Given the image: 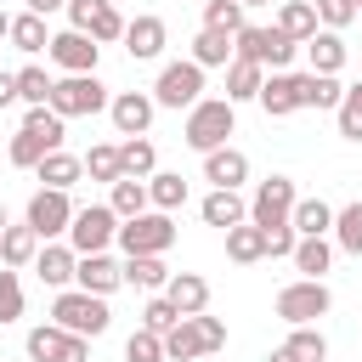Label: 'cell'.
Wrapping results in <instances>:
<instances>
[{
	"label": "cell",
	"mask_w": 362,
	"mask_h": 362,
	"mask_svg": "<svg viewBox=\"0 0 362 362\" xmlns=\"http://www.w3.org/2000/svg\"><path fill=\"white\" fill-rule=\"evenodd\" d=\"M175 322H181V311H175V305H170L164 294H153V300L141 305V328H147V334H158V339H164V334H170Z\"/></svg>",
	"instance_id": "7bdbcfd3"
},
{
	"label": "cell",
	"mask_w": 362,
	"mask_h": 362,
	"mask_svg": "<svg viewBox=\"0 0 362 362\" xmlns=\"http://www.w3.org/2000/svg\"><path fill=\"white\" fill-rule=\"evenodd\" d=\"M34 255H40V238H34L28 226H0V266H6V272L34 266Z\"/></svg>",
	"instance_id": "484cf974"
},
{
	"label": "cell",
	"mask_w": 362,
	"mask_h": 362,
	"mask_svg": "<svg viewBox=\"0 0 362 362\" xmlns=\"http://www.w3.org/2000/svg\"><path fill=\"white\" fill-rule=\"evenodd\" d=\"M334 119H339V136H345V141H362V79H356V85H345V96H339Z\"/></svg>",
	"instance_id": "ab89813d"
},
{
	"label": "cell",
	"mask_w": 362,
	"mask_h": 362,
	"mask_svg": "<svg viewBox=\"0 0 362 362\" xmlns=\"http://www.w3.org/2000/svg\"><path fill=\"white\" fill-rule=\"evenodd\" d=\"M351 6H356V11H362V0H351Z\"/></svg>",
	"instance_id": "680465c9"
},
{
	"label": "cell",
	"mask_w": 362,
	"mask_h": 362,
	"mask_svg": "<svg viewBox=\"0 0 362 362\" xmlns=\"http://www.w3.org/2000/svg\"><path fill=\"white\" fill-rule=\"evenodd\" d=\"M238 6H272V0H238Z\"/></svg>",
	"instance_id": "9f6ffc18"
},
{
	"label": "cell",
	"mask_w": 362,
	"mask_h": 362,
	"mask_svg": "<svg viewBox=\"0 0 362 362\" xmlns=\"http://www.w3.org/2000/svg\"><path fill=\"white\" fill-rule=\"evenodd\" d=\"M68 28L90 34L96 45L124 40V17H119V6H113V0H68Z\"/></svg>",
	"instance_id": "9c48e42d"
},
{
	"label": "cell",
	"mask_w": 362,
	"mask_h": 362,
	"mask_svg": "<svg viewBox=\"0 0 362 362\" xmlns=\"http://www.w3.org/2000/svg\"><path fill=\"white\" fill-rule=\"evenodd\" d=\"M294 90H300V107H339V96H345V85L334 79V74H294Z\"/></svg>",
	"instance_id": "603a6c76"
},
{
	"label": "cell",
	"mask_w": 362,
	"mask_h": 362,
	"mask_svg": "<svg viewBox=\"0 0 362 362\" xmlns=\"http://www.w3.org/2000/svg\"><path fill=\"white\" fill-rule=\"evenodd\" d=\"M204 181L238 192V187L249 181V153H238V147H215V153H204Z\"/></svg>",
	"instance_id": "2e32d148"
},
{
	"label": "cell",
	"mask_w": 362,
	"mask_h": 362,
	"mask_svg": "<svg viewBox=\"0 0 362 362\" xmlns=\"http://www.w3.org/2000/svg\"><path fill=\"white\" fill-rule=\"evenodd\" d=\"M23 317V283L17 272H0V322H17Z\"/></svg>",
	"instance_id": "7dc6e473"
},
{
	"label": "cell",
	"mask_w": 362,
	"mask_h": 362,
	"mask_svg": "<svg viewBox=\"0 0 362 362\" xmlns=\"http://www.w3.org/2000/svg\"><path fill=\"white\" fill-rule=\"evenodd\" d=\"M79 164H85V175H90V181H107V187L119 181V147H113V141H102V147H90V153H85Z\"/></svg>",
	"instance_id": "b9f144b4"
},
{
	"label": "cell",
	"mask_w": 362,
	"mask_h": 362,
	"mask_svg": "<svg viewBox=\"0 0 362 362\" xmlns=\"http://www.w3.org/2000/svg\"><path fill=\"white\" fill-rule=\"evenodd\" d=\"M107 209H113L119 221H136V215H147V181H130V175H119V181H113V192H107Z\"/></svg>",
	"instance_id": "836d02e7"
},
{
	"label": "cell",
	"mask_w": 362,
	"mask_h": 362,
	"mask_svg": "<svg viewBox=\"0 0 362 362\" xmlns=\"http://www.w3.org/2000/svg\"><path fill=\"white\" fill-rule=\"evenodd\" d=\"M187 57H192L198 68H226V62H232V34H221V28H198Z\"/></svg>",
	"instance_id": "4dcf8cb0"
},
{
	"label": "cell",
	"mask_w": 362,
	"mask_h": 362,
	"mask_svg": "<svg viewBox=\"0 0 362 362\" xmlns=\"http://www.w3.org/2000/svg\"><path fill=\"white\" fill-rule=\"evenodd\" d=\"M164 300H170L181 317H198V311H209V283H204L198 272H170Z\"/></svg>",
	"instance_id": "e0dca14e"
},
{
	"label": "cell",
	"mask_w": 362,
	"mask_h": 362,
	"mask_svg": "<svg viewBox=\"0 0 362 362\" xmlns=\"http://www.w3.org/2000/svg\"><path fill=\"white\" fill-rule=\"evenodd\" d=\"M334 243L345 255H362V198H351L345 209H334Z\"/></svg>",
	"instance_id": "74e56055"
},
{
	"label": "cell",
	"mask_w": 362,
	"mask_h": 362,
	"mask_svg": "<svg viewBox=\"0 0 362 362\" xmlns=\"http://www.w3.org/2000/svg\"><path fill=\"white\" fill-rule=\"evenodd\" d=\"M192 322H198V334H204V356H209V351H221V345H226V322H221V317H204V311H198V317H192Z\"/></svg>",
	"instance_id": "f907efd6"
},
{
	"label": "cell",
	"mask_w": 362,
	"mask_h": 362,
	"mask_svg": "<svg viewBox=\"0 0 362 362\" xmlns=\"http://www.w3.org/2000/svg\"><path fill=\"white\" fill-rule=\"evenodd\" d=\"M51 62L62 68V74H96V57H102V45L90 40V34H79V28H62V34H51Z\"/></svg>",
	"instance_id": "7c38bea8"
},
{
	"label": "cell",
	"mask_w": 362,
	"mask_h": 362,
	"mask_svg": "<svg viewBox=\"0 0 362 362\" xmlns=\"http://www.w3.org/2000/svg\"><path fill=\"white\" fill-rule=\"evenodd\" d=\"M147 204L164 209V215L181 209V204H187V181H181L175 170H153V175H147Z\"/></svg>",
	"instance_id": "d6a6232c"
},
{
	"label": "cell",
	"mask_w": 362,
	"mask_h": 362,
	"mask_svg": "<svg viewBox=\"0 0 362 362\" xmlns=\"http://www.w3.org/2000/svg\"><path fill=\"white\" fill-rule=\"evenodd\" d=\"M74 266H79V255H74L68 243H40V255H34V272H40V283H51V288H68V283H74Z\"/></svg>",
	"instance_id": "ac0fdd59"
},
{
	"label": "cell",
	"mask_w": 362,
	"mask_h": 362,
	"mask_svg": "<svg viewBox=\"0 0 362 362\" xmlns=\"http://www.w3.org/2000/svg\"><path fill=\"white\" fill-rule=\"evenodd\" d=\"M119 249L124 255H164L170 243H175V221L164 215V209H147V215H136V221H119Z\"/></svg>",
	"instance_id": "52a82bcc"
},
{
	"label": "cell",
	"mask_w": 362,
	"mask_h": 362,
	"mask_svg": "<svg viewBox=\"0 0 362 362\" xmlns=\"http://www.w3.org/2000/svg\"><path fill=\"white\" fill-rule=\"evenodd\" d=\"M272 28H277V34H288L294 45H305V40L317 34V11H311V0H283Z\"/></svg>",
	"instance_id": "4316f807"
},
{
	"label": "cell",
	"mask_w": 362,
	"mask_h": 362,
	"mask_svg": "<svg viewBox=\"0 0 362 362\" xmlns=\"http://www.w3.org/2000/svg\"><path fill=\"white\" fill-rule=\"evenodd\" d=\"M28 356L34 362H90V339L62 334L57 322H40V328H28Z\"/></svg>",
	"instance_id": "30bf717a"
},
{
	"label": "cell",
	"mask_w": 362,
	"mask_h": 362,
	"mask_svg": "<svg viewBox=\"0 0 362 362\" xmlns=\"http://www.w3.org/2000/svg\"><path fill=\"white\" fill-rule=\"evenodd\" d=\"M51 322H57L62 334L96 339V334H107V328H113V311H107V300H102V294H85V288H57V300H51Z\"/></svg>",
	"instance_id": "7a4b0ae2"
},
{
	"label": "cell",
	"mask_w": 362,
	"mask_h": 362,
	"mask_svg": "<svg viewBox=\"0 0 362 362\" xmlns=\"http://www.w3.org/2000/svg\"><path fill=\"white\" fill-rule=\"evenodd\" d=\"M124 283L130 288H147V294H164V283H170L164 255H124Z\"/></svg>",
	"instance_id": "d4e9b609"
},
{
	"label": "cell",
	"mask_w": 362,
	"mask_h": 362,
	"mask_svg": "<svg viewBox=\"0 0 362 362\" xmlns=\"http://www.w3.org/2000/svg\"><path fill=\"white\" fill-rule=\"evenodd\" d=\"M226 255H232L238 266H255V260H266V232H260L255 221H238V226L226 232Z\"/></svg>",
	"instance_id": "1f68e13d"
},
{
	"label": "cell",
	"mask_w": 362,
	"mask_h": 362,
	"mask_svg": "<svg viewBox=\"0 0 362 362\" xmlns=\"http://www.w3.org/2000/svg\"><path fill=\"white\" fill-rule=\"evenodd\" d=\"M305 57H311V74H339V68H345V40H339L334 28H317V34L305 40Z\"/></svg>",
	"instance_id": "83f0119b"
},
{
	"label": "cell",
	"mask_w": 362,
	"mask_h": 362,
	"mask_svg": "<svg viewBox=\"0 0 362 362\" xmlns=\"http://www.w3.org/2000/svg\"><path fill=\"white\" fill-rule=\"evenodd\" d=\"M62 147V136H51V130H17L11 136V147H6V158L17 164V170H34L45 153H57Z\"/></svg>",
	"instance_id": "d6986e66"
},
{
	"label": "cell",
	"mask_w": 362,
	"mask_h": 362,
	"mask_svg": "<svg viewBox=\"0 0 362 362\" xmlns=\"http://www.w3.org/2000/svg\"><path fill=\"white\" fill-rule=\"evenodd\" d=\"M6 34H11V17H6V11H0V40H6Z\"/></svg>",
	"instance_id": "11a10c76"
},
{
	"label": "cell",
	"mask_w": 362,
	"mask_h": 362,
	"mask_svg": "<svg viewBox=\"0 0 362 362\" xmlns=\"http://www.w3.org/2000/svg\"><path fill=\"white\" fill-rule=\"evenodd\" d=\"M238 130V107L226 102V96H204V102H192L187 107V124H181V141L192 147V153H215V147H226V136Z\"/></svg>",
	"instance_id": "6da1fadb"
},
{
	"label": "cell",
	"mask_w": 362,
	"mask_h": 362,
	"mask_svg": "<svg viewBox=\"0 0 362 362\" xmlns=\"http://www.w3.org/2000/svg\"><path fill=\"white\" fill-rule=\"evenodd\" d=\"M283 351H288L294 362H328V339H322V328H317V322H311V328H288Z\"/></svg>",
	"instance_id": "8d00e7d4"
},
{
	"label": "cell",
	"mask_w": 362,
	"mask_h": 362,
	"mask_svg": "<svg viewBox=\"0 0 362 362\" xmlns=\"http://www.w3.org/2000/svg\"><path fill=\"white\" fill-rule=\"evenodd\" d=\"M294 181L288 175H266L260 187H255V198H249V221L255 226H283L288 221V209H294Z\"/></svg>",
	"instance_id": "8fae6325"
},
{
	"label": "cell",
	"mask_w": 362,
	"mask_h": 362,
	"mask_svg": "<svg viewBox=\"0 0 362 362\" xmlns=\"http://www.w3.org/2000/svg\"><path fill=\"white\" fill-rule=\"evenodd\" d=\"M68 221H74V204H68V192H51V187H40V192L28 198V209H23V226H28L40 243L68 238Z\"/></svg>",
	"instance_id": "ba28073f"
},
{
	"label": "cell",
	"mask_w": 362,
	"mask_h": 362,
	"mask_svg": "<svg viewBox=\"0 0 362 362\" xmlns=\"http://www.w3.org/2000/svg\"><path fill=\"white\" fill-rule=\"evenodd\" d=\"M113 232H119V215H113L107 204H85V209H74V221H68V249H74V255H107Z\"/></svg>",
	"instance_id": "8992f818"
},
{
	"label": "cell",
	"mask_w": 362,
	"mask_h": 362,
	"mask_svg": "<svg viewBox=\"0 0 362 362\" xmlns=\"http://www.w3.org/2000/svg\"><path fill=\"white\" fill-rule=\"evenodd\" d=\"M17 51H45L51 45V28H45V17H34V11H23V17H11V34H6Z\"/></svg>",
	"instance_id": "f35d334b"
},
{
	"label": "cell",
	"mask_w": 362,
	"mask_h": 362,
	"mask_svg": "<svg viewBox=\"0 0 362 362\" xmlns=\"http://www.w3.org/2000/svg\"><path fill=\"white\" fill-rule=\"evenodd\" d=\"M356 17H362V11H356Z\"/></svg>",
	"instance_id": "91938a15"
},
{
	"label": "cell",
	"mask_w": 362,
	"mask_h": 362,
	"mask_svg": "<svg viewBox=\"0 0 362 362\" xmlns=\"http://www.w3.org/2000/svg\"><path fill=\"white\" fill-rule=\"evenodd\" d=\"M198 215H204V226H221V232H232L238 221H249V204L238 198V192H226V187H215L204 204H198Z\"/></svg>",
	"instance_id": "ffe728a7"
},
{
	"label": "cell",
	"mask_w": 362,
	"mask_h": 362,
	"mask_svg": "<svg viewBox=\"0 0 362 362\" xmlns=\"http://www.w3.org/2000/svg\"><path fill=\"white\" fill-rule=\"evenodd\" d=\"M266 362H294V356H288V351H283V345H277V351H272V356H266Z\"/></svg>",
	"instance_id": "db71d44e"
},
{
	"label": "cell",
	"mask_w": 362,
	"mask_h": 362,
	"mask_svg": "<svg viewBox=\"0 0 362 362\" xmlns=\"http://www.w3.org/2000/svg\"><path fill=\"white\" fill-rule=\"evenodd\" d=\"M11 102H17V74L0 68V107H11Z\"/></svg>",
	"instance_id": "816d5d0a"
},
{
	"label": "cell",
	"mask_w": 362,
	"mask_h": 362,
	"mask_svg": "<svg viewBox=\"0 0 362 362\" xmlns=\"http://www.w3.org/2000/svg\"><path fill=\"white\" fill-rule=\"evenodd\" d=\"M124 362H164V339L147 334V328H136V334L124 339Z\"/></svg>",
	"instance_id": "f6af8a7d"
},
{
	"label": "cell",
	"mask_w": 362,
	"mask_h": 362,
	"mask_svg": "<svg viewBox=\"0 0 362 362\" xmlns=\"http://www.w3.org/2000/svg\"><path fill=\"white\" fill-rule=\"evenodd\" d=\"M260 232H266V255H272V260H277V255H294V243H300V232H294L288 221H283V226H260Z\"/></svg>",
	"instance_id": "c3c4849f"
},
{
	"label": "cell",
	"mask_w": 362,
	"mask_h": 362,
	"mask_svg": "<svg viewBox=\"0 0 362 362\" xmlns=\"http://www.w3.org/2000/svg\"><path fill=\"white\" fill-rule=\"evenodd\" d=\"M204 28L238 34V28H243V6H238V0H204Z\"/></svg>",
	"instance_id": "ee69618b"
},
{
	"label": "cell",
	"mask_w": 362,
	"mask_h": 362,
	"mask_svg": "<svg viewBox=\"0 0 362 362\" xmlns=\"http://www.w3.org/2000/svg\"><path fill=\"white\" fill-rule=\"evenodd\" d=\"M164 40H170V28H164V17H153V11H141L136 23H124V51H130L136 62L164 57Z\"/></svg>",
	"instance_id": "9a60e30c"
},
{
	"label": "cell",
	"mask_w": 362,
	"mask_h": 362,
	"mask_svg": "<svg viewBox=\"0 0 362 362\" xmlns=\"http://www.w3.org/2000/svg\"><path fill=\"white\" fill-rule=\"evenodd\" d=\"M272 311H277L288 328H311L317 317H328V311H334V294H328V283H317V277H294V283H283V288H277Z\"/></svg>",
	"instance_id": "3957f363"
},
{
	"label": "cell",
	"mask_w": 362,
	"mask_h": 362,
	"mask_svg": "<svg viewBox=\"0 0 362 362\" xmlns=\"http://www.w3.org/2000/svg\"><path fill=\"white\" fill-rule=\"evenodd\" d=\"M113 96H107V85L96 79V74H62L57 85H51V113L57 119H85V113H102Z\"/></svg>",
	"instance_id": "277c9868"
},
{
	"label": "cell",
	"mask_w": 362,
	"mask_h": 362,
	"mask_svg": "<svg viewBox=\"0 0 362 362\" xmlns=\"http://www.w3.org/2000/svg\"><path fill=\"white\" fill-rule=\"evenodd\" d=\"M192 356H204V334H198L192 317H181V322L164 334V362H192Z\"/></svg>",
	"instance_id": "d590c367"
},
{
	"label": "cell",
	"mask_w": 362,
	"mask_h": 362,
	"mask_svg": "<svg viewBox=\"0 0 362 362\" xmlns=\"http://www.w3.org/2000/svg\"><path fill=\"white\" fill-rule=\"evenodd\" d=\"M124 283V266L113 260V255H79V266H74V288H85V294H113Z\"/></svg>",
	"instance_id": "5bb4252c"
},
{
	"label": "cell",
	"mask_w": 362,
	"mask_h": 362,
	"mask_svg": "<svg viewBox=\"0 0 362 362\" xmlns=\"http://www.w3.org/2000/svg\"><path fill=\"white\" fill-rule=\"evenodd\" d=\"M272 119H288V113H300V90H294V74H266V85H260V96H255Z\"/></svg>",
	"instance_id": "cb8c5ba5"
},
{
	"label": "cell",
	"mask_w": 362,
	"mask_h": 362,
	"mask_svg": "<svg viewBox=\"0 0 362 362\" xmlns=\"http://www.w3.org/2000/svg\"><path fill=\"white\" fill-rule=\"evenodd\" d=\"M0 226H6V209H0Z\"/></svg>",
	"instance_id": "6f0895ef"
},
{
	"label": "cell",
	"mask_w": 362,
	"mask_h": 362,
	"mask_svg": "<svg viewBox=\"0 0 362 362\" xmlns=\"http://www.w3.org/2000/svg\"><path fill=\"white\" fill-rule=\"evenodd\" d=\"M34 175H40V181H45L51 192H68V187H74V181L85 175V164H79L74 153H62V147H57V153H45V158L34 164Z\"/></svg>",
	"instance_id": "f546056e"
},
{
	"label": "cell",
	"mask_w": 362,
	"mask_h": 362,
	"mask_svg": "<svg viewBox=\"0 0 362 362\" xmlns=\"http://www.w3.org/2000/svg\"><path fill=\"white\" fill-rule=\"evenodd\" d=\"M311 11H317V28H345V23H356V6L351 0H311Z\"/></svg>",
	"instance_id": "bcb514c9"
},
{
	"label": "cell",
	"mask_w": 362,
	"mask_h": 362,
	"mask_svg": "<svg viewBox=\"0 0 362 362\" xmlns=\"http://www.w3.org/2000/svg\"><path fill=\"white\" fill-rule=\"evenodd\" d=\"M153 113H158L153 90H119V96L107 102V119H113L119 136H147V130H153Z\"/></svg>",
	"instance_id": "4fadbf2b"
},
{
	"label": "cell",
	"mask_w": 362,
	"mask_h": 362,
	"mask_svg": "<svg viewBox=\"0 0 362 362\" xmlns=\"http://www.w3.org/2000/svg\"><path fill=\"white\" fill-rule=\"evenodd\" d=\"M288 226H294L300 238H328V232H334V204H322V198H294Z\"/></svg>",
	"instance_id": "44dd1931"
},
{
	"label": "cell",
	"mask_w": 362,
	"mask_h": 362,
	"mask_svg": "<svg viewBox=\"0 0 362 362\" xmlns=\"http://www.w3.org/2000/svg\"><path fill=\"white\" fill-rule=\"evenodd\" d=\"M260 85H266V68H260V62H243V57L226 62V102H232V107H238V102H255Z\"/></svg>",
	"instance_id": "7402d4cb"
},
{
	"label": "cell",
	"mask_w": 362,
	"mask_h": 362,
	"mask_svg": "<svg viewBox=\"0 0 362 362\" xmlns=\"http://www.w3.org/2000/svg\"><path fill=\"white\" fill-rule=\"evenodd\" d=\"M153 102L158 107H192V102H204V68L192 62V57H181V62H164L158 68V79H153Z\"/></svg>",
	"instance_id": "5b68a950"
},
{
	"label": "cell",
	"mask_w": 362,
	"mask_h": 362,
	"mask_svg": "<svg viewBox=\"0 0 362 362\" xmlns=\"http://www.w3.org/2000/svg\"><path fill=\"white\" fill-rule=\"evenodd\" d=\"M288 260H294V272H305V277H317V283H322V272L334 266V243H328V238H300Z\"/></svg>",
	"instance_id": "e575fe53"
},
{
	"label": "cell",
	"mask_w": 362,
	"mask_h": 362,
	"mask_svg": "<svg viewBox=\"0 0 362 362\" xmlns=\"http://www.w3.org/2000/svg\"><path fill=\"white\" fill-rule=\"evenodd\" d=\"M158 170V153H153V141L147 136H124L119 141V175H130V181H147Z\"/></svg>",
	"instance_id": "f1b7e54d"
},
{
	"label": "cell",
	"mask_w": 362,
	"mask_h": 362,
	"mask_svg": "<svg viewBox=\"0 0 362 362\" xmlns=\"http://www.w3.org/2000/svg\"><path fill=\"white\" fill-rule=\"evenodd\" d=\"M62 124H68V119H57L51 107H28V113H23V130H51V136H68Z\"/></svg>",
	"instance_id": "681fc988"
},
{
	"label": "cell",
	"mask_w": 362,
	"mask_h": 362,
	"mask_svg": "<svg viewBox=\"0 0 362 362\" xmlns=\"http://www.w3.org/2000/svg\"><path fill=\"white\" fill-rule=\"evenodd\" d=\"M51 74L45 68H17V102H28V107H45L51 102Z\"/></svg>",
	"instance_id": "60d3db41"
},
{
	"label": "cell",
	"mask_w": 362,
	"mask_h": 362,
	"mask_svg": "<svg viewBox=\"0 0 362 362\" xmlns=\"http://www.w3.org/2000/svg\"><path fill=\"white\" fill-rule=\"evenodd\" d=\"M34 17H51V11H68V0H28Z\"/></svg>",
	"instance_id": "f5cc1de1"
}]
</instances>
